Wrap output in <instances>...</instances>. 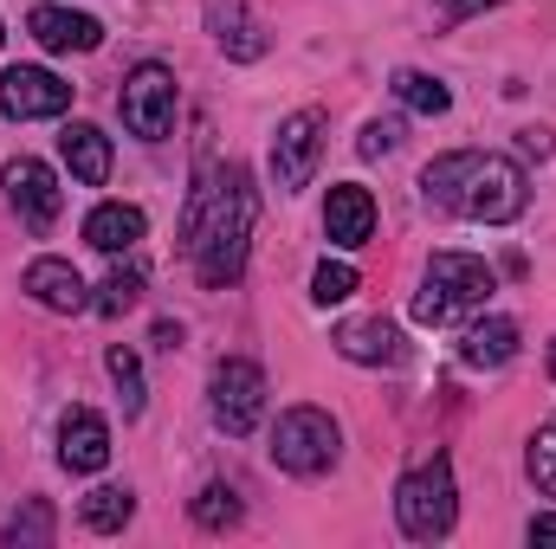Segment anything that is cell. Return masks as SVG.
<instances>
[{
	"label": "cell",
	"instance_id": "obj_1",
	"mask_svg": "<svg viewBox=\"0 0 556 549\" xmlns=\"http://www.w3.org/2000/svg\"><path fill=\"white\" fill-rule=\"evenodd\" d=\"M247 240H253V181H247V168L240 162L201 168L181 246H188V259H194L207 291H220V284H233L247 272Z\"/></svg>",
	"mask_w": 556,
	"mask_h": 549
},
{
	"label": "cell",
	"instance_id": "obj_2",
	"mask_svg": "<svg viewBox=\"0 0 556 549\" xmlns=\"http://www.w3.org/2000/svg\"><path fill=\"white\" fill-rule=\"evenodd\" d=\"M420 201L440 207V214L505 227V220L525 214V168L511 155H440L420 175Z\"/></svg>",
	"mask_w": 556,
	"mask_h": 549
},
{
	"label": "cell",
	"instance_id": "obj_3",
	"mask_svg": "<svg viewBox=\"0 0 556 549\" xmlns=\"http://www.w3.org/2000/svg\"><path fill=\"white\" fill-rule=\"evenodd\" d=\"M395 518H402V531H408L415 544H440V537L453 531L459 491H453L446 452H433V459H420V465L402 472V485H395Z\"/></svg>",
	"mask_w": 556,
	"mask_h": 549
},
{
	"label": "cell",
	"instance_id": "obj_4",
	"mask_svg": "<svg viewBox=\"0 0 556 549\" xmlns=\"http://www.w3.org/2000/svg\"><path fill=\"white\" fill-rule=\"evenodd\" d=\"M492 266L472 259V253H433V266L420 278V297H415V317L420 323H453L466 310H485L492 297Z\"/></svg>",
	"mask_w": 556,
	"mask_h": 549
},
{
	"label": "cell",
	"instance_id": "obj_5",
	"mask_svg": "<svg viewBox=\"0 0 556 549\" xmlns=\"http://www.w3.org/2000/svg\"><path fill=\"white\" fill-rule=\"evenodd\" d=\"M273 459H278V472H291V478H317V472H330V465H337V420H330L324 408L278 413Z\"/></svg>",
	"mask_w": 556,
	"mask_h": 549
},
{
	"label": "cell",
	"instance_id": "obj_6",
	"mask_svg": "<svg viewBox=\"0 0 556 549\" xmlns=\"http://www.w3.org/2000/svg\"><path fill=\"white\" fill-rule=\"evenodd\" d=\"M207 408H214V426H220V433L247 439V433L260 426V413H266V375H260V362L227 356V362L214 369V382H207Z\"/></svg>",
	"mask_w": 556,
	"mask_h": 549
},
{
	"label": "cell",
	"instance_id": "obj_7",
	"mask_svg": "<svg viewBox=\"0 0 556 549\" xmlns=\"http://www.w3.org/2000/svg\"><path fill=\"white\" fill-rule=\"evenodd\" d=\"M117 111H124V130H130V137L162 142L168 130H175V72H168V65H155V59H142L137 72L124 78Z\"/></svg>",
	"mask_w": 556,
	"mask_h": 549
},
{
	"label": "cell",
	"instance_id": "obj_8",
	"mask_svg": "<svg viewBox=\"0 0 556 549\" xmlns=\"http://www.w3.org/2000/svg\"><path fill=\"white\" fill-rule=\"evenodd\" d=\"M0 181H7V201H13L20 227L52 233V220H59V175H52L46 162H33V155H13V162L0 168Z\"/></svg>",
	"mask_w": 556,
	"mask_h": 549
},
{
	"label": "cell",
	"instance_id": "obj_9",
	"mask_svg": "<svg viewBox=\"0 0 556 549\" xmlns=\"http://www.w3.org/2000/svg\"><path fill=\"white\" fill-rule=\"evenodd\" d=\"M317 149H324V117H317V111H291V117L278 124V142H273V181L285 188V194L311 181V168H317Z\"/></svg>",
	"mask_w": 556,
	"mask_h": 549
},
{
	"label": "cell",
	"instance_id": "obj_10",
	"mask_svg": "<svg viewBox=\"0 0 556 549\" xmlns=\"http://www.w3.org/2000/svg\"><path fill=\"white\" fill-rule=\"evenodd\" d=\"M0 104H7V117H65V104H72V85L65 78H52L46 65H13L7 78H0Z\"/></svg>",
	"mask_w": 556,
	"mask_h": 549
},
{
	"label": "cell",
	"instance_id": "obj_11",
	"mask_svg": "<svg viewBox=\"0 0 556 549\" xmlns=\"http://www.w3.org/2000/svg\"><path fill=\"white\" fill-rule=\"evenodd\" d=\"M104 459H111V426H104V413L72 408L59 420V465H65V472H104Z\"/></svg>",
	"mask_w": 556,
	"mask_h": 549
},
{
	"label": "cell",
	"instance_id": "obj_12",
	"mask_svg": "<svg viewBox=\"0 0 556 549\" xmlns=\"http://www.w3.org/2000/svg\"><path fill=\"white\" fill-rule=\"evenodd\" d=\"M26 33L46 46V52H98L104 46V26L91 13H72V7H33L26 13Z\"/></svg>",
	"mask_w": 556,
	"mask_h": 549
},
{
	"label": "cell",
	"instance_id": "obj_13",
	"mask_svg": "<svg viewBox=\"0 0 556 549\" xmlns=\"http://www.w3.org/2000/svg\"><path fill=\"white\" fill-rule=\"evenodd\" d=\"M324 233H330V246H343V253L369 246V233H376V201H369V188H356V181L330 188V201H324Z\"/></svg>",
	"mask_w": 556,
	"mask_h": 549
},
{
	"label": "cell",
	"instance_id": "obj_14",
	"mask_svg": "<svg viewBox=\"0 0 556 549\" xmlns=\"http://www.w3.org/2000/svg\"><path fill=\"white\" fill-rule=\"evenodd\" d=\"M337 349L350 356V362H369V369H395L408 349H402V330L395 323H382V317H363V323H343L337 330Z\"/></svg>",
	"mask_w": 556,
	"mask_h": 549
},
{
	"label": "cell",
	"instance_id": "obj_15",
	"mask_svg": "<svg viewBox=\"0 0 556 549\" xmlns=\"http://www.w3.org/2000/svg\"><path fill=\"white\" fill-rule=\"evenodd\" d=\"M518 356V323L511 317H472L459 336V362L466 369H505Z\"/></svg>",
	"mask_w": 556,
	"mask_h": 549
},
{
	"label": "cell",
	"instance_id": "obj_16",
	"mask_svg": "<svg viewBox=\"0 0 556 549\" xmlns=\"http://www.w3.org/2000/svg\"><path fill=\"white\" fill-rule=\"evenodd\" d=\"M26 297L46 304V310H85V304H91L78 266H65V259H33V266H26Z\"/></svg>",
	"mask_w": 556,
	"mask_h": 549
},
{
	"label": "cell",
	"instance_id": "obj_17",
	"mask_svg": "<svg viewBox=\"0 0 556 549\" xmlns=\"http://www.w3.org/2000/svg\"><path fill=\"white\" fill-rule=\"evenodd\" d=\"M149 233V220H142V207L130 201H104V207H91V220H85V240L98 246V253H137V240Z\"/></svg>",
	"mask_w": 556,
	"mask_h": 549
},
{
	"label": "cell",
	"instance_id": "obj_18",
	"mask_svg": "<svg viewBox=\"0 0 556 549\" xmlns=\"http://www.w3.org/2000/svg\"><path fill=\"white\" fill-rule=\"evenodd\" d=\"M207 26H214V39H220L227 59H260L266 52V26L240 0H207Z\"/></svg>",
	"mask_w": 556,
	"mask_h": 549
},
{
	"label": "cell",
	"instance_id": "obj_19",
	"mask_svg": "<svg viewBox=\"0 0 556 549\" xmlns=\"http://www.w3.org/2000/svg\"><path fill=\"white\" fill-rule=\"evenodd\" d=\"M59 155H65V168H72L85 188H104V181H111V137H104V130H91V124H65Z\"/></svg>",
	"mask_w": 556,
	"mask_h": 549
},
{
	"label": "cell",
	"instance_id": "obj_20",
	"mask_svg": "<svg viewBox=\"0 0 556 549\" xmlns=\"http://www.w3.org/2000/svg\"><path fill=\"white\" fill-rule=\"evenodd\" d=\"M78 511H85V531H98V537H117V531L137 518V498H130L124 485H98V491H91Z\"/></svg>",
	"mask_w": 556,
	"mask_h": 549
},
{
	"label": "cell",
	"instance_id": "obj_21",
	"mask_svg": "<svg viewBox=\"0 0 556 549\" xmlns=\"http://www.w3.org/2000/svg\"><path fill=\"white\" fill-rule=\"evenodd\" d=\"M395 98H402L408 111H420V117H440V111L453 104V91H446L433 72H395Z\"/></svg>",
	"mask_w": 556,
	"mask_h": 549
},
{
	"label": "cell",
	"instance_id": "obj_22",
	"mask_svg": "<svg viewBox=\"0 0 556 549\" xmlns=\"http://www.w3.org/2000/svg\"><path fill=\"white\" fill-rule=\"evenodd\" d=\"M137 297H142V266L130 259V266H117V272L98 284V297H91V304H98L104 317H124V310H137Z\"/></svg>",
	"mask_w": 556,
	"mask_h": 549
},
{
	"label": "cell",
	"instance_id": "obj_23",
	"mask_svg": "<svg viewBox=\"0 0 556 549\" xmlns=\"http://www.w3.org/2000/svg\"><path fill=\"white\" fill-rule=\"evenodd\" d=\"M194 524H201V531H233V524H240V491H233V485H207V491L194 498Z\"/></svg>",
	"mask_w": 556,
	"mask_h": 549
},
{
	"label": "cell",
	"instance_id": "obj_24",
	"mask_svg": "<svg viewBox=\"0 0 556 549\" xmlns=\"http://www.w3.org/2000/svg\"><path fill=\"white\" fill-rule=\"evenodd\" d=\"M104 369H111V382H117V395H124V413H142V401H149V395H142V362H137V356L117 343V349L104 356Z\"/></svg>",
	"mask_w": 556,
	"mask_h": 549
},
{
	"label": "cell",
	"instance_id": "obj_25",
	"mask_svg": "<svg viewBox=\"0 0 556 549\" xmlns=\"http://www.w3.org/2000/svg\"><path fill=\"white\" fill-rule=\"evenodd\" d=\"M350 291H356V266H343V259H324V266L311 272V297H317L324 310H330V304H343Z\"/></svg>",
	"mask_w": 556,
	"mask_h": 549
},
{
	"label": "cell",
	"instance_id": "obj_26",
	"mask_svg": "<svg viewBox=\"0 0 556 549\" xmlns=\"http://www.w3.org/2000/svg\"><path fill=\"white\" fill-rule=\"evenodd\" d=\"M7 544H13V549H20V544H52V511L33 498V505H26V511L7 524Z\"/></svg>",
	"mask_w": 556,
	"mask_h": 549
},
{
	"label": "cell",
	"instance_id": "obj_27",
	"mask_svg": "<svg viewBox=\"0 0 556 549\" xmlns=\"http://www.w3.org/2000/svg\"><path fill=\"white\" fill-rule=\"evenodd\" d=\"M531 478H538L544 498H556V426H544V433L531 439Z\"/></svg>",
	"mask_w": 556,
	"mask_h": 549
},
{
	"label": "cell",
	"instance_id": "obj_28",
	"mask_svg": "<svg viewBox=\"0 0 556 549\" xmlns=\"http://www.w3.org/2000/svg\"><path fill=\"white\" fill-rule=\"evenodd\" d=\"M395 142H402V130H395V124H382V117H376V124H369V130H363V142H356V149H363V155H369V162H376V155H389V149H395Z\"/></svg>",
	"mask_w": 556,
	"mask_h": 549
},
{
	"label": "cell",
	"instance_id": "obj_29",
	"mask_svg": "<svg viewBox=\"0 0 556 549\" xmlns=\"http://www.w3.org/2000/svg\"><path fill=\"white\" fill-rule=\"evenodd\" d=\"M485 7H498V0H440V20L459 26V20H472V13H485Z\"/></svg>",
	"mask_w": 556,
	"mask_h": 549
},
{
	"label": "cell",
	"instance_id": "obj_30",
	"mask_svg": "<svg viewBox=\"0 0 556 549\" xmlns=\"http://www.w3.org/2000/svg\"><path fill=\"white\" fill-rule=\"evenodd\" d=\"M525 537H531V544H556V511H538V518H531V531H525Z\"/></svg>",
	"mask_w": 556,
	"mask_h": 549
},
{
	"label": "cell",
	"instance_id": "obj_31",
	"mask_svg": "<svg viewBox=\"0 0 556 549\" xmlns=\"http://www.w3.org/2000/svg\"><path fill=\"white\" fill-rule=\"evenodd\" d=\"M525 155H551V137L544 130H525Z\"/></svg>",
	"mask_w": 556,
	"mask_h": 549
},
{
	"label": "cell",
	"instance_id": "obj_32",
	"mask_svg": "<svg viewBox=\"0 0 556 549\" xmlns=\"http://www.w3.org/2000/svg\"><path fill=\"white\" fill-rule=\"evenodd\" d=\"M551 375H556V343H551Z\"/></svg>",
	"mask_w": 556,
	"mask_h": 549
},
{
	"label": "cell",
	"instance_id": "obj_33",
	"mask_svg": "<svg viewBox=\"0 0 556 549\" xmlns=\"http://www.w3.org/2000/svg\"><path fill=\"white\" fill-rule=\"evenodd\" d=\"M0 39H7V33H0Z\"/></svg>",
	"mask_w": 556,
	"mask_h": 549
}]
</instances>
